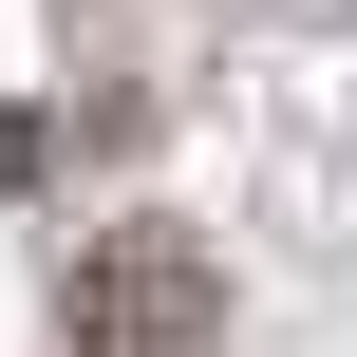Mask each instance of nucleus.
Wrapping results in <instances>:
<instances>
[{
    "label": "nucleus",
    "instance_id": "nucleus-1",
    "mask_svg": "<svg viewBox=\"0 0 357 357\" xmlns=\"http://www.w3.org/2000/svg\"><path fill=\"white\" fill-rule=\"evenodd\" d=\"M56 357H226V264H207V226H169V207L94 226V245L56 264Z\"/></svg>",
    "mask_w": 357,
    "mask_h": 357
}]
</instances>
